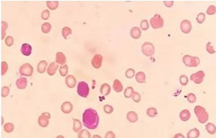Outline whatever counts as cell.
<instances>
[{
  "label": "cell",
  "instance_id": "cell-18",
  "mask_svg": "<svg viewBox=\"0 0 216 138\" xmlns=\"http://www.w3.org/2000/svg\"><path fill=\"white\" fill-rule=\"evenodd\" d=\"M47 67H48L47 61L46 60H41L38 63V65H37V71H38V73H45L46 70H47Z\"/></svg>",
  "mask_w": 216,
  "mask_h": 138
},
{
  "label": "cell",
  "instance_id": "cell-24",
  "mask_svg": "<svg viewBox=\"0 0 216 138\" xmlns=\"http://www.w3.org/2000/svg\"><path fill=\"white\" fill-rule=\"evenodd\" d=\"M190 116H191V115H190V112L189 110H183V111H181V113H180V118H181V120L183 121V122L189 120Z\"/></svg>",
  "mask_w": 216,
  "mask_h": 138
},
{
  "label": "cell",
  "instance_id": "cell-21",
  "mask_svg": "<svg viewBox=\"0 0 216 138\" xmlns=\"http://www.w3.org/2000/svg\"><path fill=\"white\" fill-rule=\"evenodd\" d=\"M131 36L133 39H138L141 36V30L138 27H133L131 30Z\"/></svg>",
  "mask_w": 216,
  "mask_h": 138
},
{
  "label": "cell",
  "instance_id": "cell-13",
  "mask_svg": "<svg viewBox=\"0 0 216 138\" xmlns=\"http://www.w3.org/2000/svg\"><path fill=\"white\" fill-rule=\"evenodd\" d=\"M56 62L57 64H60V66H64L66 65V62H67V58L63 53L61 52H57L56 53Z\"/></svg>",
  "mask_w": 216,
  "mask_h": 138
},
{
  "label": "cell",
  "instance_id": "cell-19",
  "mask_svg": "<svg viewBox=\"0 0 216 138\" xmlns=\"http://www.w3.org/2000/svg\"><path fill=\"white\" fill-rule=\"evenodd\" d=\"M111 92V86L107 83H105L100 86V93L103 96H107Z\"/></svg>",
  "mask_w": 216,
  "mask_h": 138
},
{
  "label": "cell",
  "instance_id": "cell-47",
  "mask_svg": "<svg viewBox=\"0 0 216 138\" xmlns=\"http://www.w3.org/2000/svg\"><path fill=\"white\" fill-rule=\"evenodd\" d=\"M104 112L107 114H111L113 112V107L111 106L110 104H106V105H104Z\"/></svg>",
  "mask_w": 216,
  "mask_h": 138
},
{
  "label": "cell",
  "instance_id": "cell-32",
  "mask_svg": "<svg viewBox=\"0 0 216 138\" xmlns=\"http://www.w3.org/2000/svg\"><path fill=\"white\" fill-rule=\"evenodd\" d=\"M14 128H15L14 124H11V123H6L4 125V129L6 133H11L13 130H14Z\"/></svg>",
  "mask_w": 216,
  "mask_h": 138
},
{
  "label": "cell",
  "instance_id": "cell-16",
  "mask_svg": "<svg viewBox=\"0 0 216 138\" xmlns=\"http://www.w3.org/2000/svg\"><path fill=\"white\" fill-rule=\"evenodd\" d=\"M57 69L58 68V64L56 63V62H51L50 64L48 65V69H47V73L48 75H50V76H53V75H55V73H56V72L57 71Z\"/></svg>",
  "mask_w": 216,
  "mask_h": 138
},
{
  "label": "cell",
  "instance_id": "cell-8",
  "mask_svg": "<svg viewBox=\"0 0 216 138\" xmlns=\"http://www.w3.org/2000/svg\"><path fill=\"white\" fill-rule=\"evenodd\" d=\"M50 114L48 113V112H43V114L38 117V124L43 127V128H45V127H48V125L49 124V119H50Z\"/></svg>",
  "mask_w": 216,
  "mask_h": 138
},
{
  "label": "cell",
  "instance_id": "cell-43",
  "mask_svg": "<svg viewBox=\"0 0 216 138\" xmlns=\"http://www.w3.org/2000/svg\"><path fill=\"white\" fill-rule=\"evenodd\" d=\"M13 43H14V39H13L12 36L9 35V36H7V37L5 38V44H6V46L11 47L13 45Z\"/></svg>",
  "mask_w": 216,
  "mask_h": 138
},
{
  "label": "cell",
  "instance_id": "cell-36",
  "mask_svg": "<svg viewBox=\"0 0 216 138\" xmlns=\"http://www.w3.org/2000/svg\"><path fill=\"white\" fill-rule=\"evenodd\" d=\"M1 28H2V31H1V39H4L5 37V30H7L8 28V23L6 22L2 21L1 22Z\"/></svg>",
  "mask_w": 216,
  "mask_h": 138
},
{
  "label": "cell",
  "instance_id": "cell-52",
  "mask_svg": "<svg viewBox=\"0 0 216 138\" xmlns=\"http://www.w3.org/2000/svg\"><path fill=\"white\" fill-rule=\"evenodd\" d=\"M174 138H185V136L182 135V134H181V133H178V134H177L175 136H174Z\"/></svg>",
  "mask_w": 216,
  "mask_h": 138
},
{
  "label": "cell",
  "instance_id": "cell-4",
  "mask_svg": "<svg viewBox=\"0 0 216 138\" xmlns=\"http://www.w3.org/2000/svg\"><path fill=\"white\" fill-rule=\"evenodd\" d=\"M77 92L82 98H86L89 94V86L87 83L84 81H81L78 83Z\"/></svg>",
  "mask_w": 216,
  "mask_h": 138
},
{
  "label": "cell",
  "instance_id": "cell-3",
  "mask_svg": "<svg viewBox=\"0 0 216 138\" xmlns=\"http://www.w3.org/2000/svg\"><path fill=\"white\" fill-rule=\"evenodd\" d=\"M182 61L185 66L189 67H195L200 64V59L196 56H191L189 55H186L182 58Z\"/></svg>",
  "mask_w": 216,
  "mask_h": 138
},
{
  "label": "cell",
  "instance_id": "cell-42",
  "mask_svg": "<svg viewBox=\"0 0 216 138\" xmlns=\"http://www.w3.org/2000/svg\"><path fill=\"white\" fill-rule=\"evenodd\" d=\"M179 81L181 83V86H186L189 83V79H188V77L186 75H181L180 79H179Z\"/></svg>",
  "mask_w": 216,
  "mask_h": 138
},
{
  "label": "cell",
  "instance_id": "cell-30",
  "mask_svg": "<svg viewBox=\"0 0 216 138\" xmlns=\"http://www.w3.org/2000/svg\"><path fill=\"white\" fill-rule=\"evenodd\" d=\"M133 93H134L133 88H132V87H131V86H129V87H127V88L125 90V91H124V96H125V98H126V99H129V98H131V97H132Z\"/></svg>",
  "mask_w": 216,
  "mask_h": 138
},
{
  "label": "cell",
  "instance_id": "cell-51",
  "mask_svg": "<svg viewBox=\"0 0 216 138\" xmlns=\"http://www.w3.org/2000/svg\"><path fill=\"white\" fill-rule=\"evenodd\" d=\"M164 4H165L167 7L169 8V7H172V5L174 4V2H173V1H165Z\"/></svg>",
  "mask_w": 216,
  "mask_h": 138
},
{
  "label": "cell",
  "instance_id": "cell-28",
  "mask_svg": "<svg viewBox=\"0 0 216 138\" xmlns=\"http://www.w3.org/2000/svg\"><path fill=\"white\" fill-rule=\"evenodd\" d=\"M206 129H207V132L209 134H211V135H214V134L216 133L215 125L214 124H212V123H208L207 124H206Z\"/></svg>",
  "mask_w": 216,
  "mask_h": 138
},
{
  "label": "cell",
  "instance_id": "cell-35",
  "mask_svg": "<svg viewBox=\"0 0 216 138\" xmlns=\"http://www.w3.org/2000/svg\"><path fill=\"white\" fill-rule=\"evenodd\" d=\"M59 72L61 76H68V73H69V67L67 65L64 66H60V67L59 68Z\"/></svg>",
  "mask_w": 216,
  "mask_h": 138
},
{
  "label": "cell",
  "instance_id": "cell-50",
  "mask_svg": "<svg viewBox=\"0 0 216 138\" xmlns=\"http://www.w3.org/2000/svg\"><path fill=\"white\" fill-rule=\"evenodd\" d=\"M116 137V136H115V134L113 133L112 131H108V132H106V134L105 135V138H115Z\"/></svg>",
  "mask_w": 216,
  "mask_h": 138
},
{
  "label": "cell",
  "instance_id": "cell-37",
  "mask_svg": "<svg viewBox=\"0 0 216 138\" xmlns=\"http://www.w3.org/2000/svg\"><path fill=\"white\" fill-rule=\"evenodd\" d=\"M10 93V87L9 86H3L1 89V96L2 98H6Z\"/></svg>",
  "mask_w": 216,
  "mask_h": 138
},
{
  "label": "cell",
  "instance_id": "cell-41",
  "mask_svg": "<svg viewBox=\"0 0 216 138\" xmlns=\"http://www.w3.org/2000/svg\"><path fill=\"white\" fill-rule=\"evenodd\" d=\"M205 19H206V16H205L204 13H200V14H198V16L196 17V21H197L198 23H203Z\"/></svg>",
  "mask_w": 216,
  "mask_h": 138
},
{
  "label": "cell",
  "instance_id": "cell-20",
  "mask_svg": "<svg viewBox=\"0 0 216 138\" xmlns=\"http://www.w3.org/2000/svg\"><path fill=\"white\" fill-rule=\"evenodd\" d=\"M73 130L75 132V133H79V132L81 130V128H82L81 122L79 120V119H75V118H73Z\"/></svg>",
  "mask_w": 216,
  "mask_h": 138
},
{
  "label": "cell",
  "instance_id": "cell-7",
  "mask_svg": "<svg viewBox=\"0 0 216 138\" xmlns=\"http://www.w3.org/2000/svg\"><path fill=\"white\" fill-rule=\"evenodd\" d=\"M19 73L23 76L26 77H30L33 73V67L30 63H25V64L22 65L19 69Z\"/></svg>",
  "mask_w": 216,
  "mask_h": 138
},
{
  "label": "cell",
  "instance_id": "cell-1",
  "mask_svg": "<svg viewBox=\"0 0 216 138\" xmlns=\"http://www.w3.org/2000/svg\"><path fill=\"white\" fill-rule=\"evenodd\" d=\"M82 120H83V124L85 125L87 129H95L99 125V117L95 110L92 108H88L83 113Z\"/></svg>",
  "mask_w": 216,
  "mask_h": 138
},
{
  "label": "cell",
  "instance_id": "cell-31",
  "mask_svg": "<svg viewBox=\"0 0 216 138\" xmlns=\"http://www.w3.org/2000/svg\"><path fill=\"white\" fill-rule=\"evenodd\" d=\"M51 28L52 27L50 23H48V22H44V23H43V25H42V31H43V33H44V34H48V33L50 32Z\"/></svg>",
  "mask_w": 216,
  "mask_h": 138
},
{
  "label": "cell",
  "instance_id": "cell-10",
  "mask_svg": "<svg viewBox=\"0 0 216 138\" xmlns=\"http://www.w3.org/2000/svg\"><path fill=\"white\" fill-rule=\"evenodd\" d=\"M102 61H103V56L101 55H95L93 58L92 59V66L96 69L100 68L102 65Z\"/></svg>",
  "mask_w": 216,
  "mask_h": 138
},
{
  "label": "cell",
  "instance_id": "cell-14",
  "mask_svg": "<svg viewBox=\"0 0 216 138\" xmlns=\"http://www.w3.org/2000/svg\"><path fill=\"white\" fill-rule=\"evenodd\" d=\"M65 82H66L67 86L69 87V88H73V87L75 86V85H76V83H77L76 79H75V77L73 76V75H69V76H67V77H66V79H65Z\"/></svg>",
  "mask_w": 216,
  "mask_h": 138
},
{
  "label": "cell",
  "instance_id": "cell-48",
  "mask_svg": "<svg viewBox=\"0 0 216 138\" xmlns=\"http://www.w3.org/2000/svg\"><path fill=\"white\" fill-rule=\"evenodd\" d=\"M216 12V7L214 5H210L207 10V14L208 15H214Z\"/></svg>",
  "mask_w": 216,
  "mask_h": 138
},
{
  "label": "cell",
  "instance_id": "cell-27",
  "mask_svg": "<svg viewBox=\"0 0 216 138\" xmlns=\"http://www.w3.org/2000/svg\"><path fill=\"white\" fill-rule=\"evenodd\" d=\"M48 8L51 10H55L56 9L58 8V5H59V2L58 1H48L47 3Z\"/></svg>",
  "mask_w": 216,
  "mask_h": 138
},
{
  "label": "cell",
  "instance_id": "cell-12",
  "mask_svg": "<svg viewBox=\"0 0 216 138\" xmlns=\"http://www.w3.org/2000/svg\"><path fill=\"white\" fill-rule=\"evenodd\" d=\"M60 110L61 112L65 113V114H69L71 113L72 111H73V104L71 102H69V101H66L64 103L61 104L60 106Z\"/></svg>",
  "mask_w": 216,
  "mask_h": 138
},
{
  "label": "cell",
  "instance_id": "cell-17",
  "mask_svg": "<svg viewBox=\"0 0 216 138\" xmlns=\"http://www.w3.org/2000/svg\"><path fill=\"white\" fill-rule=\"evenodd\" d=\"M21 52L23 55L30 56L31 52H32V47L30 46V44H28V43H24V44L22 45Z\"/></svg>",
  "mask_w": 216,
  "mask_h": 138
},
{
  "label": "cell",
  "instance_id": "cell-38",
  "mask_svg": "<svg viewBox=\"0 0 216 138\" xmlns=\"http://www.w3.org/2000/svg\"><path fill=\"white\" fill-rule=\"evenodd\" d=\"M7 71H8V64H7V62L2 61V63H1V74L4 75V74L7 73Z\"/></svg>",
  "mask_w": 216,
  "mask_h": 138
},
{
  "label": "cell",
  "instance_id": "cell-40",
  "mask_svg": "<svg viewBox=\"0 0 216 138\" xmlns=\"http://www.w3.org/2000/svg\"><path fill=\"white\" fill-rule=\"evenodd\" d=\"M125 76L128 79H131L132 77H134L135 76V70L132 68L127 69L126 72H125Z\"/></svg>",
  "mask_w": 216,
  "mask_h": 138
},
{
  "label": "cell",
  "instance_id": "cell-5",
  "mask_svg": "<svg viewBox=\"0 0 216 138\" xmlns=\"http://www.w3.org/2000/svg\"><path fill=\"white\" fill-rule=\"evenodd\" d=\"M142 53L147 57H151L155 53V47L151 43L146 42L142 45Z\"/></svg>",
  "mask_w": 216,
  "mask_h": 138
},
{
  "label": "cell",
  "instance_id": "cell-53",
  "mask_svg": "<svg viewBox=\"0 0 216 138\" xmlns=\"http://www.w3.org/2000/svg\"><path fill=\"white\" fill-rule=\"evenodd\" d=\"M92 138H102V137H101L100 136H99V135H94V136H93Z\"/></svg>",
  "mask_w": 216,
  "mask_h": 138
},
{
  "label": "cell",
  "instance_id": "cell-49",
  "mask_svg": "<svg viewBox=\"0 0 216 138\" xmlns=\"http://www.w3.org/2000/svg\"><path fill=\"white\" fill-rule=\"evenodd\" d=\"M187 99H188V101L189 103H194L195 100H196V97H195V95L194 93H189L187 96Z\"/></svg>",
  "mask_w": 216,
  "mask_h": 138
},
{
  "label": "cell",
  "instance_id": "cell-2",
  "mask_svg": "<svg viewBox=\"0 0 216 138\" xmlns=\"http://www.w3.org/2000/svg\"><path fill=\"white\" fill-rule=\"evenodd\" d=\"M194 113H195V115L197 116V119L201 124L207 123L208 118H209L207 111L203 107L200 106V105H197V106L194 107Z\"/></svg>",
  "mask_w": 216,
  "mask_h": 138
},
{
  "label": "cell",
  "instance_id": "cell-46",
  "mask_svg": "<svg viewBox=\"0 0 216 138\" xmlns=\"http://www.w3.org/2000/svg\"><path fill=\"white\" fill-rule=\"evenodd\" d=\"M140 27H141V29H142L143 30H147L148 29H149V22H148V21L147 20H142V22H141V23H140Z\"/></svg>",
  "mask_w": 216,
  "mask_h": 138
},
{
  "label": "cell",
  "instance_id": "cell-11",
  "mask_svg": "<svg viewBox=\"0 0 216 138\" xmlns=\"http://www.w3.org/2000/svg\"><path fill=\"white\" fill-rule=\"evenodd\" d=\"M180 27H181V30L184 34H189L190 31H191V30H192L191 22H190L189 20H183V21H181Z\"/></svg>",
  "mask_w": 216,
  "mask_h": 138
},
{
  "label": "cell",
  "instance_id": "cell-39",
  "mask_svg": "<svg viewBox=\"0 0 216 138\" xmlns=\"http://www.w3.org/2000/svg\"><path fill=\"white\" fill-rule=\"evenodd\" d=\"M131 99H132V100H133L135 103H139L140 100H141V95H140V93L138 92V91H134Z\"/></svg>",
  "mask_w": 216,
  "mask_h": 138
},
{
  "label": "cell",
  "instance_id": "cell-29",
  "mask_svg": "<svg viewBox=\"0 0 216 138\" xmlns=\"http://www.w3.org/2000/svg\"><path fill=\"white\" fill-rule=\"evenodd\" d=\"M78 138H91V134L86 129H81L78 133Z\"/></svg>",
  "mask_w": 216,
  "mask_h": 138
},
{
  "label": "cell",
  "instance_id": "cell-23",
  "mask_svg": "<svg viewBox=\"0 0 216 138\" xmlns=\"http://www.w3.org/2000/svg\"><path fill=\"white\" fill-rule=\"evenodd\" d=\"M112 87H113V90L115 91L116 92H121L123 91V85H122L120 80H118V79H115L113 81Z\"/></svg>",
  "mask_w": 216,
  "mask_h": 138
},
{
  "label": "cell",
  "instance_id": "cell-6",
  "mask_svg": "<svg viewBox=\"0 0 216 138\" xmlns=\"http://www.w3.org/2000/svg\"><path fill=\"white\" fill-rule=\"evenodd\" d=\"M151 25L153 29H161L164 26V19L158 14H156L154 17L151 19Z\"/></svg>",
  "mask_w": 216,
  "mask_h": 138
},
{
  "label": "cell",
  "instance_id": "cell-25",
  "mask_svg": "<svg viewBox=\"0 0 216 138\" xmlns=\"http://www.w3.org/2000/svg\"><path fill=\"white\" fill-rule=\"evenodd\" d=\"M199 136H200V131L197 129H190L187 135V138H198Z\"/></svg>",
  "mask_w": 216,
  "mask_h": 138
},
{
  "label": "cell",
  "instance_id": "cell-33",
  "mask_svg": "<svg viewBox=\"0 0 216 138\" xmlns=\"http://www.w3.org/2000/svg\"><path fill=\"white\" fill-rule=\"evenodd\" d=\"M146 113H147V115L150 116V117H155V116L157 115V111H156V108L151 107L147 109Z\"/></svg>",
  "mask_w": 216,
  "mask_h": 138
},
{
  "label": "cell",
  "instance_id": "cell-15",
  "mask_svg": "<svg viewBox=\"0 0 216 138\" xmlns=\"http://www.w3.org/2000/svg\"><path fill=\"white\" fill-rule=\"evenodd\" d=\"M16 85H17V87L20 90H23V89H25L27 87V85H28V81H27V79L24 77L19 78L18 79L16 82Z\"/></svg>",
  "mask_w": 216,
  "mask_h": 138
},
{
  "label": "cell",
  "instance_id": "cell-34",
  "mask_svg": "<svg viewBox=\"0 0 216 138\" xmlns=\"http://www.w3.org/2000/svg\"><path fill=\"white\" fill-rule=\"evenodd\" d=\"M61 33H62V36H63L65 39H67L70 34H72V30H71L69 27H64V28L62 29V30H61Z\"/></svg>",
  "mask_w": 216,
  "mask_h": 138
},
{
  "label": "cell",
  "instance_id": "cell-9",
  "mask_svg": "<svg viewBox=\"0 0 216 138\" xmlns=\"http://www.w3.org/2000/svg\"><path fill=\"white\" fill-rule=\"evenodd\" d=\"M205 77V73L203 71H198L197 73H193L190 76V79L194 81L195 84H201L203 81V79Z\"/></svg>",
  "mask_w": 216,
  "mask_h": 138
},
{
  "label": "cell",
  "instance_id": "cell-26",
  "mask_svg": "<svg viewBox=\"0 0 216 138\" xmlns=\"http://www.w3.org/2000/svg\"><path fill=\"white\" fill-rule=\"evenodd\" d=\"M136 80L138 83H144L145 82V79H146V76H145V73L143 72H138L136 75Z\"/></svg>",
  "mask_w": 216,
  "mask_h": 138
},
{
  "label": "cell",
  "instance_id": "cell-45",
  "mask_svg": "<svg viewBox=\"0 0 216 138\" xmlns=\"http://www.w3.org/2000/svg\"><path fill=\"white\" fill-rule=\"evenodd\" d=\"M49 16H50V13H49L48 10H44L42 12V15H41V17H42L43 20H48L49 18Z\"/></svg>",
  "mask_w": 216,
  "mask_h": 138
},
{
  "label": "cell",
  "instance_id": "cell-54",
  "mask_svg": "<svg viewBox=\"0 0 216 138\" xmlns=\"http://www.w3.org/2000/svg\"><path fill=\"white\" fill-rule=\"evenodd\" d=\"M56 138H65V137L63 136H60H60H56Z\"/></svg>",
  "mask_w": 216,
  "mask_h": 138
},
{
  "label": "cell",
  "instance_id": "cell-22",
  "mask_svg": "<svg viewBox=\"0 0 216 138\" xmlns=\"http://www.w3.org/2000/svg\"><path fill=\"white\" fill-rule=\"evenodd\" d=\"M127 120L129 121L130 123H136L138 119V114L135 112H129L126 115Z\"/></svg>",
  "mask_w": 216,
  "mask_h": 138
},
{
  "label": "cell",
  "instance_id": "cell-44",
  "mask_svg": "<svg viewBox=\"0 0 216 138\" xmlns=\"http://www.w3.org/2000/svg\"><path fill=\"white\" fill-rule=\"evenodd\" d=\"M206 48H207V51L209 53V54H214L215 53V49L214 47H213L211 43H207V46H206Z\"/></svg>",
  "mask_w": 216,
  "mask_h": 138
}]
</instances>
